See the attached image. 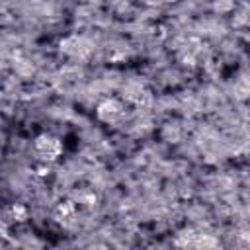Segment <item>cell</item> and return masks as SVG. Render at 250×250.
<instances>
[{
	"label": "cell",
	"instance_id": "obj_1",
	"mask_svg": "<svg viewBox=\"0 0 250 250\" xmlns=\"http://www.w3.org/2000/svg\"><path fill=\"white\" fill-rule=\"evenodd\" d=\"M33 150L39 154L41 160L55 162L62 154V143H61V139H57L49 133H41L33 141Z\"/></svg>",
	"mask_w": 250,
	"mask_h": 250
},
{
	"label": "cell",
	"instance_id": "obj_2",
	"mask_svg": "<svg viewBox=\"0 0 250 250\" xmlns=\"http://www.w3.org/2000/svg\"><path fill=\"white\" fill-rule=\"evenodd\" d=\"M96 115H98V119H102L105 123H111V121H115L123 115V104L117 98H105L98 104Z\"/></svg>",
	"mask_w": 250,
	"mask_h": 250
},
{
	"label": "cell",
	"instance_id": "obj_3",
	"mask_svg": "<svg viewBox=\"0 0 250 250\" xmlns=\"http://www.w3.org/2000/svg\"><path fill=\"white\" fill-rule=\"evenodd\" d=\"M27 217H29V211L21 203H12L6 209V219L12 223H23V221H27Z\"/></svg>",
	"mask_w": 250,
	"mask_h": 250
},
{
	"label": "cell",
	"instance_id": "obj_4",
	"mask_svg": "<svg viewBox=\"0 0 250 250\" xmlns=\"http://www.w3.org/2000/svg\"><path fill=\"white\" fill-rule=\"evenodd\" d=\"M74 213H76V201H72V199L61 201V203L55 207V215H57V219H70Z\"/></svg>",
	"mask_w": 250,
	"mask_h": 250
}]
</instances>
